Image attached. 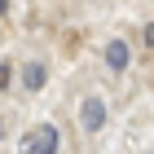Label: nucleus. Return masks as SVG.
Segmentation results:
<instances>
[{
  "mask_svg": "<svg viewBox=\"0 0 154 154\" xmlns=\"http://www.w3.org/2000/svg\"><path fill=\"white\" fill-rule=\"evenodd\" d=\"M57 145H62V137H57L53 123H35L22 137V154H57Z\"/></svg>",
  "mask_w": 154,
  "mask_h": 154,
  "instance_id": "obj_1",
  "label": "nucleus"
},
{
  "mask_svg": "<svg viewBox=\"0 0 154 154\" xmlns=\"http://www.w3.org/2000/svg\"><path fill=\"white\" fill-rule=\"evenodd\" d=\"M79 123H84L88 132H101V128H106V101H101V97H84Z\"/></svg>",
  "mask_w": 154,
  "mask_h": 154,
  "instance_id": "obj_2",
  "label": "nucleus"
},
{
  "mask_svg": "<svg viewBox=\"0 0 154 154\" xmlns=\"http://www.w3.org/2000/svg\"><path fill=\"white\" fill-rule=\"evenodd\" d=\"M44 79H48L44 62H26V66H22V88H26V93H40V88H44Z\"/></svg>",
  "mask_w": 154,
  "mask_h": 154,
  "instance_id": "obj_3",
  "label": "nucleus"
},
{
  "mask_svg": "<svg viewBox=\"0 0 154 154\" xmlns=\"http://www.w3.org/2000/svg\"><path fill=\"white\" fill-rule=\"evenodd\" d=\"M106 66L110 71H123V66H128V44H123V40H110L106 44Z\"/></svg>",
  "mask_w": 154,
  "mask_h": 154,
  "instance_id": "obj_4",
  "label": "nucleus"
},
{
  "mask_svg": "<svg viewBox=\"0 0 154 154\" xmlns=\"http://www.w3.org/2000/svg\"><path fill=\"white\" fill-rule=\"evenodd\" d=\"M9 79H13V66H9V62H0V93L9 88Z\"/></svg>",
  "mask_w": 154,
  "mask_h": 154,
  "instance_id": "obj_5",
  "label": "nucleus"
},
{
  "mask_svg": "<svg viewBox=\"0 0 154 154\" xmlns=\"http://www.w3.org/2000/svg\"><path fill=\"white\" fill-rule=\"evenodd\" d=\"M145 48H154V22L145 26Z\"/></svg>",
  "mask_w": 154,
  "mask_h": 154,
  "instance_id": "obj_6",
  "label": "nucleus"
},
{
  "mask_svg": "<svg viewBox=\"0 0 154 154\" xmlns=\"http://www.w3.org/2000/svg\"><path fill=\"white\" fill-rule=\"evenodd\" d=\"M5 13H9V0H0V18H5Z\"/></svg>",
  "mask_w": 154,
  "mask_h": 154,
  "instance_id": "obj_7",
  "label": "nucleus"
},
{
  "mask_svg": "<svg viewBox=\"0 0 154 154\" xmlns=\"http://www.w3.org/2000/svg\"><path fill=\"white\" fill-rule=\"evenodd\" d=\"M0 137H5V119H0Z\"/></svg>",
  "mask_w": 154,
  "mask_h": 154,
  "instance_id": "obj_8",
  "label": "nucleus"
}]
</instances>
